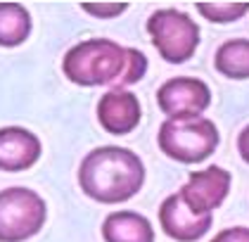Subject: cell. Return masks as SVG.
<instances>
[{"label": "cell", "instance_id": "cell-1", "mask_svg": "<svg viewBox=\"0 0 249 242\" xmlns=\"http://www.w3.org/2000/svg\"><path fill=\"white\" fill-rule=\"evenodd\" d=\"M64 76L83 88L109 86V91H126L147 72V57L135 48H124L109 38L83 40L62 59Z\"/></svg>", "mask_w": 249, "mask_h": 242}, {"label": "cell", "instance_id": "cell-2", "mask_svg": "<svg viewBox=\"0 0 249 242\" xmlns=\"http://www.w3.org/2000/svg\"><path fill=\"white\" fill-rule=\"evenodd\" d=\"M145 183V167L133 149L105 145L88 152L78 167L81 190L102 205L128 202Z\"/></svg>", "mask_w": 249, "mask_h": 242}, {"label": "cell", "instance_id": "cell-3", "mask_svg": "<svg viewBox=\"0 0 249 242\" xmlns=\"http://www.w3.org/2000/svg\"><path fill=\"white\" fill-rule=\"evenodd\" d=\"M159 149L180 164H197L209 159L218 148V129L204 116L166 119L157 135Z\"/></svg>", "mask_w": 249, "mask_h": 242}, {"label": "cell", "instance_id": "cell-4", "mask_svg": "<svg viewBox=\"0 0 249 242\" xmlns=\"http://www.w3.org/2000/svg\"><path fill=\"white\" fill-rule=\"evenodd\" d=\"M48 219V206L29 187L0 190V242H24L38 235Z\"/></svg>", "mask_w": 249, "mask_h": 242}, {"label": "cell", "instance_id": "cell-5", "mask_svg": "<svg viewBox=\"0 0 249 242\" xmlns=\"http://www.w3.org/2000/svg\"><path fill=\"white\" fill-rule=\"evenodd\" d=\"M147 34L152 45L169 64L188 62L199 45V26L188 12L180 10H157L147 19Z\"/></svg>", "mask_w": 249, "mask_h": 242}, {"label": "cell", "instance_id": "cell-6", "mask_svg": "<svg viewBox=\"0 0 249 242\" xmlns=\"http://www.w3.org/2000/svg\"><path fill=\"white\" fill-rule=\"evenodd\" d=\"M157 105L169 119L202 116V112L211 105V91L199 78L176 76L157 91Z\"/></svg>", "mask_w": 249, "mask_h": 242}, {"label": "cell", "instance_id": "cell-7", "mask_svg": "<svg viewBox=\"0 0 249 242\" xmlns=\"http://www.w3.org/2000/svg\"><path fill=\"white\" fill-rule=\"evenodd\" d=\"M230 181L232 178H230V173L226 168L211 164V167L202 168V171L190 173L188 183L178 192H180V197L185 200V205L190 206L195 214H211L228 197Z\"/></svg>", "mask_w": 249, "mask_h": 242}, {"label": "cell", "instance_id": "cell-8", "mask_svg": "<svg viewBox=\"0 0 249 242\" xmlns=\"http://www.w3.org/2000/svg\"><path fill=\"white\" fill-rule=\"evenodd\" d=\"M159 223L161 230L173 240L197 242L209 233L213 219L211 214H195L180 197V192H173L159 206Z\"/></svg>", "mask_w": 249, "mask_h": 242}, {"label": "cell", "instance_id": "cell-9", "mask_svg": "<svg viewBox=\"0 0 249 242\" xmlns=\"http://www.w3.org/2000/svg\"><path fill=\"white\" fill-rule=\"evenodd\" d=\"M142 107L131 91H107L97 102V121L112 135H126L140 124Z\"/></svg>", "mask_w": 249, "mask_h": 242}, {"label": "cell", "instance_id": "cell-10", "mask_svg": "<svg viewBox=\"0 0 249 242\" xmlns=\"http://www.w3.org/2000/svg\"><path fill=\"white\" fill-rule=\"evenodd\" d=\"M38 135L21 126H5L0 129V168L2 171H24L31 168L40 159Z\"/></svg>", "mask_w": 249, "mask_h": 242}, {"label": "cell", "instance_id": "cell-11", "mask_svg": "<svg viewBox=\"0 0 249 242\" xmlns=\"http://www.w3.org/2000/svg\"><path fill=\"white\" fill-rule=\"evenodd\" d=\"M105 242H154L152 223L138 211H114L102 223Z\"/></svg>", "mask_w": 249, "mask_h": 242}, {"label": "cell", "instance_id": "cell-12", "mask_svg": "<svg viewBox=\"0 0 249 242\" xmlns=\"http://www.w3.org/2000/svg\"><path fill=\"white\" fill-rule=\"evenodd\" d=\"M31 34L29 10L19 2H0V48H17Z\"/></svg>", "mask_w": 249, "mask_h": 242}, {"label": "cell", "instance_id": "cell-13", "mask_svg": "<svg viewBox=\"0 0 249 242\" xmlns=\"http://www.w3.org/2000/svg\"><path fill=\"white\" fill-rule=\"evenodd\" d=\"M213 67L228 78L245 81L249 78V40L247 38H232L226 40L213 57Z\"/></svg>", "mask_w": 249, "mask_h": 242}, {"label": "cell", "instance_id": "cell-14", "mask_svg": "<svg viewBox=\"0 0 249 242\" xmlns=\"http://www.w3.org/2000/svg\"><path fill=\"white\" fill-rule=\"evenodd\" d=\"M197 12L213 24H230L249 12V2H197Z\"/></svg>", "mask_w": 249, "mask_h": 242}, {"label": "cell", "instance_id": "cell-15", "mask_svg": "<svg viewBox=\"0 0 249 242\" xmlns=\"http://www.w3.org/2000/svg\"><path fill=\"white\" fill-rule=\"evenodd\" d=\"M81 7L93 15V17H102V19H109V17H119L128 10V2H81Z\"/></svg>", "mask_w": 249, "mask_h": 242}, {"label": "cell", "instance_id": "cell-16", "mask_svg": "<svg viewBox=\"0 0 249 242\" xmlns=\"http://www.w3.org/2000/svg\"><path fill=\"white\" fill-rule=\"evenodd\" d=\"M209 242H249V228H245V225H232V228L221 230Z\"/></svg>", "mask_w": 249, "mask_h": 242}, {"label": "cell", "instance_id": "cell-17", "mask_svg": "<svg viewBox=\"0 0 249 242\" xmlns=\"http://www.w3.org/2000/svg\"><path fill=\"white\" fill-rule=\"evenodd\" d=\"M237 149H240V157L249 164V124L237 135Z\"/></svg>", "mask_w": 249, "mask_h": 242}]
</instances>
